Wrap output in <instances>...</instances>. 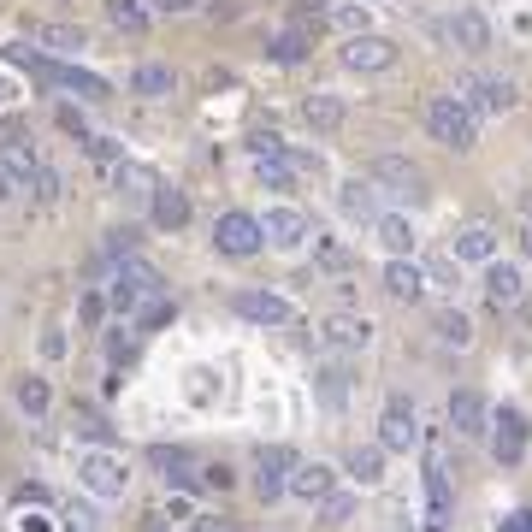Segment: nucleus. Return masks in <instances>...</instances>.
<instances>
[{"label":"nucleus","mask_w":532,"mask_h":532,"mask_svg":"<svg viewBox=\"0 0 532 532\" xmlns=\"http://www.w3.org/2000/svg\"><path fill=\"white\" fill-rule=\"evenodd\" d=\"M77 485H83L89 497L113 503V497H125V491H131V467H125V456H119V450L89 444V450L77 456Z\"/></svg>","instance_id":"obj_1"},{"label":"nucleus","mask_w":532,"mask_h":532,"mask_svg":"<svg viewBox=\"0 0 532 532\" xmlns=\"http://www.w3.org/2000/svg\"><path fill=\"white\" fill-rule=\"evenodd\" d=\"M456 101H462L473 119H497V113H515V101H521V89L509 83V77H491V71H467L456 77V89H450Z\"/></svg>","instance_id":"obj_2"},{"label":"nucleus","mask_w":532,"mask_h":532,"mask_svg":"<svg viewBox=\"0 0 532 532\" xmlns=\"http://www.w3.org/2000/svg\"><path fill=\"white\" fill-rule=\"evenodd\" d=\"M426 131H432V142H444V148L467 154V148L479 142V119L467 113L456 95H426Z\"/></svg>","instance_id":"obj_3"},{"label":"nucleus","mask_w":532,"mask_h":532,"mask_svg":"<svg viewBox=\"0 0 532 532\" xmlns=\"http://www.w3.org/2000/svg\"><path fill=\"white\" fill-rule=\"evenodd\" d=\"M148 296H166V278L154 272L148 261H119V272H113V284H107V308L113 314H136Z\"/></svg>","instance_id":"obj_4"},{"label":"nucleus","mask_w":532,"mask_h":532,"mask_svg":"<svg viewBox=\"0 0 532 532\" xmlns=\"http://www.w3.org/2000/svg\"><path fill=\"white\" fill-rule=\"evenodd\" d=\"M266 231L255 213H243V207H231V213H219V225H213V249L219 255H231V261H249V255H261Z\"/></svg>","instance_id":"obj_5"},{"label":"nucleus","mask_w":532,"mask_h":532,"mask_svg":"<svg viewBox=\"0 0 532 532\" xmlns=\"http://www.w3.org/2000/svg\"><path fill=\"white\" fill-rule=\"evenodd\" d=\"M397 42L391 36H379V30H361V36H343V48H337V60L349 71H391L397 66Z\"/></svg>","instance_id":"obj_6"},{"label":"nucleus","mask_w":532,"mask_h":532,"mask_svg":"<svg viewBox=\"0 0 532 532\" xmlns=\"http://www.w3.org/2000/svg\"><path fill=\"white\" fill-rule=\"evenodd\" d=\"M379 190H391V196H408V201H426V172L408 160V154H379L373 160V172H367Z\"/></svg>","instance_id":"obj_7"},{"label":"nucleus","mask_w":532,"mask_h":532,"mask_svg":"<svg viewBox=\"0 0 532 532\" xmlns=\"http://www.w3.org/2000/svg\"><path fill=\"white\" fill-rule=\"evenodd\" d=\"M379 444L397 450V456H408V450L420 444V414H414V402L402 397V391L385 402V414H379Z\"/></svg>","instance_id":"obj_8"},{"label":"nucleus","mask_w":532,"mask_h":532,"mask_svg":"<svg viewBox=\"0 0 532 532\" xmlns=\"http://www.w3.org/2000/svg\"><path fill=\"white\" fill-rule=\"evenodd\" d=\"M261 231L272 249H302L308 237H314V219L302 213V207H290V201H278V207H266L261 213Z\"/></svg>","instance_id":"obj_9"},{"label":"nucleus","mask_w":532,"mask_h":532,"mask_svg":"<svg viewBox=\"0 0 532 532\" xmlns=\"http://www.w3.org/2000/svg\"><path fill=\"white\" fill-rule=\"evenodd\" d=\"M491 426H497V432H491V456H497V467H521L527 462V438H532L527 414H521V408H503Z\"/></svg>","instance_id":"obj_10"},{"label":"nucleus","mask_w":532,"mask_h":532,"mask_svg":"<svg viewBox=\"0 0 532 532\" xmlns=\"http://www.w3.org/2000/svg\"><path fill=\"white\" fill-rule=\"evenodd\" d=\"M290 467H296V456L284 444H261V456H255V497L261 503H278L290 491Z\"/></svg>","instance_id":"obj_11"},{"label":"nucleus","mask_w":532,"mask_h":532,"mask_svg":"<svg viewBox=\"0 0 532 532\" xmlns=\"http://www.w3.org/2000/svg\"><path fill=\"white\" fill-rule=\"evenodd\" d=\"M231 308L243 320H255V326H296V302H284L278 290H237Z\"/></svg>","instance_id":"obj_12"},{"label":"nucleus","mask_w":532,"mask_h":532,"mask_svg":"<svg viewBox=\"0 0 532 532\" xmlns=\"http://www.w3.org/2000/svg\"><path fill=\"white\" fill-rule=\"evenodd\" d=\"M320 343L337 349V355H361V349L373 343V320H367V314H332V320L320 326Z\"/></svg>","instance_id":"obj_13"},{"label":"nucleus","mask_w":532,"mask_h":532,"mask_svg":"<svg viewBox=\"0 0 532 532\" xmlns=\"http://www.w3.org/2000/svg\"><path fill=\"white\" fill-rule=\"evenodd\" d=\"M450 255L456 261H473V266H491L497 261V225L491 219H467L462 231L450 237Z\"/></svg>","instance_id":"obj_14"},{"label":"nucleus","mask_w":532,"mask_h":532,"mask_svg":"<svg viewBox=\"0 0 532 532\" xmlns=\"http://www.w3.org/2000/svg\"><path fill=\"white\" fill-rule=\"evenodd\" d=\"M30 71H36L42 83H60V89H77L83 101H107V95H113V89H107V77H95V71L54 66V60H30Z\"/></svg>","instance_id":"obj_15"},{"label":"nucleus","mask_w":532,"mask_h":532,"mask_svg":"<svg viewBox=\"0 0 532 532\" xmlns=\"http://www.w3.org/2000/svg\"><path fill=\"white\" fill-rule=\"evenodd\" d=\"M379 196H385V190H379L373 178H349V184H337V213H343V219H355V225H373V219L385 213Z\"/></svg>","instance_id":"obj_16"},{"label":"nucleus","mask_w":532,"mask_h":532,"mask_svg":"<svg viewBox=\"0 0 532 532\" xmlns=\"http://www.w3.org/2000/svg\"><path fill=\"white\" fill-rule=\"evenodd\" d=\"M485 302L503 314V308H521L527 302V284H521V266H503V261H491L485 266Z\"/></svg>","instance_id":"obj_17"},{"label":"nucleus","mask_w":532,"mask_h":532,"mask_svg":"<svg viewBox=\"0 0 532 532\" xmlns=\"http://www.w3.org/2000/svg\"><path fill=\"white\" fill-rule=\"evenodd\" d=\"M485 426H491V408L479 391H456L450 397V432L456 438H485Z\"/></svg>","instance_id":"obj_18"},{"label":"nucleus","mask_w":532,"mask_h":532,"mask_svg":"<svg viewBox=\"0 0 532 532\" xmlns=\"http://www.w3.org/2000/svg\"><path fill=\"white\" fill-rule=\"evenodd\" d=\"M337 491V473L326 462H296L290 467V497H302V503H326Z\"/></svg>","instance_id":"obj_19"},{"label":"nucleus","mask_w":532,"mask_h":532,"mask_svg":"<svg viewBox=\"0 0 532 532\" xmlns=\"http://www.w3.org/2000/svg\"><path fill=\"white\" fill-rule=\"evenodd\" d=\"M24 36H30L36 48H48V54H83V48H89V36H83L77 24H42V18H30Z\"/></svg>","instance_id":"obj_20"},{"label":"nucleus","mask_w":532,"mask_h":532,"mask_svg":"<svg viewBox=\"0 0 532 532\" xmlns=\"http://www.w3.org/2000/svg\"><path fill=\"white\" fill-rule=\"evenodd\" d=\"M343 119H349L343 95H326V89H320V95H308V101H302V125H308L314 136H332V131H343Z\"/></svg>","instance_id":"obj_21"},{"label":"nucleus","mask_w":532,"mask_h":532,"mask_svg":"<svg viewBox=\"0 0 532 532\" xmlns=\"http://www.w3.org/2000/svg\"><path fill=\"white\" fill-rule=\"evenodd\" d=\"M426 527H432V532L450 527V473H444L438 456L426 462Z\"/></svg>","instance_id":"obj_22"},{"label":"nucleus","mask_w":532,"mask_h":532,"mask_svg":"<svg viewBox=\"0 0 532 532\" xmlns=\"http://www.w3.org/2000/svg\"><path fill=\"white\" fill-rule=\"evenodd\" d=\"M0 172H6L12 184H30V178L42 172V154H36L24 136H0Z\"/></svg>","instance_id":"obj_23"},{"label":"nucleus","mask_w":532,"mask_h":532,"mask_svg":"<svg viewBox=\"0 0 532 532\" xmlns=\"http://www.w3.org/2000/svg\"><path fill=\"white\" fill-rule=\"evenodd\" d=\"M450 42H456L462 54H485V48H491V24H485V12H473V6L450 12Z\"/></svg>","instance_id":"obj_24"},{"label":"nucleus","mask_w":532,"mask_h":532,"mask_svg":"<svg viewBox=\"0 0 532 532\" xmlns=\"http://www.w3.org/2000/svg\"><path fill=\"white\" fill-rule=\"evenodd\" d=\"M373 237L385 243L391 261H414V243H420V237H414V225H408L402 213H379V219H373Z\"/></svg>","instance_id":"obj_25"},{"label":"nucleus","mask_w":532,"mask_h":532,"mask_svg":"<svg viewBox=\"0 0 532 532\" xmlns=\"http://www.w3.org/2000/svg\"><path fill=\"white\" fill-rule=\"evenodd\" d=\"M379 284H385V296H391V302H420V296H426V272H420L414 261H391Z\"/></svg>","instance_id":"obj_26"},{"label":"nucleus","mask_w":532,"mask_h":532,"mask_svg":"<svg viewBox=\"0 0 532 532\" xmlns=\"http://www.w3.org/2000/svg\"><path fill=\"white\" fill-rule=\"evenodd\" d=\"M148 462L160 467V479H166V485H178V491H184V485H190V479H196V473H190V450H178V444H154V450H148Z\"/></svg>","instance_id":"obj_27"},{"label":"nucleus","mask_w":532,"mask_h":532,"mask_svg":"<svg viewBox=\"0 0 532 532\" xmlns=\"http://www.w3.org/2000/svg\"><path fill=\"white\" fill-rule=\"evenodd\" d=\"M154 225H160V231H184V225H190V196H184V190H154Z\"/></svg>","instance_id":"obj_28"},{"label":"nucleus","mask_w":532,"mask_h":532,"mask_svg":"<svg viewBox=\"0 0 532 532\" xmlns=\"http://www.w3.org/2000/svg\"><path fill=\"white\" fill-rule=\"evenodd\" d=\"M113 190H119L125 201H148L154 190H160V184H154V172H148V166H131V160H119V166H113Z\"/></svg>","instance_id":"obj_29"},{"label":"nucleus","mask_w":532,"mask_h":532,"mask_svg":"<svg viewBox=\"0 0 532 532\" xmlns=\"http://www.w3.org/2000/svg\"><path fill=\"white\" fill-rule=\"evenodd\" d=\"M314 391H320V402H326V408H332V414H343V408H349V373H343V367H320V373H314Z\"/></svg>","instance_id":"obj_30"},{"label":"nucleus","mask_w":532,"mask_h":532,"mask_svg":"<svg viewBox=\"0 0 532 532\" xmlns=\"http://www.w3.org/2000/svg\"><path fill=\"white\" fill-rule=\"evenodd\" d=\"M131 89L136 95H148V101H166V95L178 89V77H172V66H154V60H148V66H136Z\"/></svg>","instance_id":"obj_31"},{"label":"nucleus","mask_w":532,"mask_h":532,"mask_svg":"<svg viewBox=\"0 0 532 532\" xmlns=\"http://www.w3.org/2000/svg\"><path fill=\"white\" fill-rule=\"evenodd\" d=\"M18 408H24L30 420H42V414L54 408V385H48V379H36V373H24V379H18Z\"/></svg>","instance_id":"obj_32"},{"label":"nucleus","mask_w":532,"mask_h":532,"mask_svg":"<svg viewBox=\"0 0 532 532\" xmlns=\"http://www.w3.org/2000/svg\"><path fill=\"white\" fill-rule=\"evenodd\" d=\"M432 332H438V343H444V349H467V343H473V326H467L462 308H444V314L432 320Z\"/></svg>","instance_id":"obj_33"},{"label":"nucleus","mask_w":532,"mask_h":532,"mask_svg":"<svg viewBox=\"0 0 532 532\" xmlns=\"http://www.w3.org/2000/svg\"><path fill=\"white\" fill-rule=\"evenodd\" d=\"M385 456H391L385 444H361V450L349 456V473H355L361 485H379V479H385Z\"/></svg>","instance_id":"obj_34"},{"label":"nucleus","mask_w":532,"mask_h":532,"mask_svg":"<svg viewBox=\"0 0 532 532\" xmlns=\"http://www.w3.org/2000/svg\"><path fill=\"white\" fill-rule=\"evenodd\" d=\"M266 54H272L278 66H296V60L308 54V36H302V30H284V36H272V42H266Z\"/></svg>","instance_id":"obj_35"},{"label":"nucleus","mask_w":532,"mask_h":532,"mask_svg":"<svg viewBox=\"0 0 532 532\" xmlns=\"http://www.w3.org/2000/svg\"><path fill=\"white\" fill-rule=\"evenodd\" d=\"M107 18H113V24H119V30H148V6H142V0H107Z\"/></svg>","instance_id":"obj_36"},{"label":"nucleus","mask_w":532,"mask_h":532,"mask_svg":"<svg viewBox=\"0 0 532 532\" xmlns=\"http://www.w3.org/2000/svg\"><path fill=\"white\" fill-rule=\"evenodd\" d=\"M172 314H178V308H172V296H148V302L136 308V326H142V332H160Z\"/></svg>","instance_id":"obj_37"},{"label":"nucleus","mask_w":532,"mask_h":532,"mask_svg":"<svg viewBox=\"0 0 532 532\" xmlns=\"http://www.w3.org/2000/svg\"><path fill=\"white\" fill-rule=\"evenodd\" d=\"M332 24L343 36H361L367 30V6H355V0H332Z\"/></svg>","instance_id":"obj_38"},{"label":"nucleus","mask_w":532,"mask_h":532,"mask_svg":"<svg viewBox=\"0 0 532 532\" xmlns=\"http://www.w3.org/2000/svg\"><path fill=\"white\" fill-rule=\"evenodd\" d=\"M136 237H142L136 225H125V231H107V255H113V261H131V255H136Z\"/></svg>","instance_id":"obj_39"},{"label":"nucleus","mask_w":532,"mask_h":532,"mask_svg":"<svg viewBox=\"0 0 532 532\" xmlns=\"http://www.w3.org/2000/svg\"><path fill=\"white\" fill-rule=\"evenodd\" d=\"M83 148H89L95 166H119V142L113 136H83Z\"/></svg>","instance_id":"obj_40"},{"label":"nucleus","mask_w":532,"mask_h":532,"mask_svg":"<svg viewBox=\"0 0 532 532\" xmlns=\"http://www.w3.org/2000/svg\"><path fill=\"white\" fill-rule=\"evenodd\" d=\"M30 184H36V201H42V207H54V201H60V172H54V166H42Z\"/></svg>","instance_id":"obj_41"},{"label":"nucleus","mask_w":532,"mask_h":532,"mask_svg":"<svg viewBox=\"0 0 532 532\" xmlns=\"http://www.w3.org/2000/svg\"><path fill=\"white\" fill-rule=\"evenodd\" d=\"M77 320H83V326H101V320H107V296H101V290H89V296L77 302Z\"/></svg>","instance_id":"obj_42"},{"label":"nucleus","mask_w":532,"mask_h":532,"mask_svg":"<svg viewBox=\"0 0 532 532\" xmlns=\"http://www.w3.org/2000/svg\"><path fill=\"white\" fill-rule=\"evenodd\" d=\"M349 515H355V497L349 491H332L326 497V521H349Z\"/></svg>","instance_id":"obj_43"},{"label":"nucleus","mask_w":532,"mask_h":532,"mask_svg":"<svg viewBox=\"0 0 532 532\" xmlns=\"http://www.w3.org/2000/svg\"><path fill=\"white\" fill-rule=\"evenodd\" d=\"M201 479H207L213 491H231V479H237V473H231L225 462H207V467H201Z\"/></svg>","instance_id":"obj_44"},{"label":"nucleus","mask_w":532,"mask_h":532,"mask_svg":"<svg viewBox=\"0 0 532 532\" xmlns=\"http://www.w3.org/2000/svg\"><path fill=\"white\" fill-rule=\"evenodd\" d=\"M107 355H113V367H119V361H131V355H136V343L113 332V337H107Z\"/></svg>","instance_id":"obj_45"},{"label":"nucleus","mask_w":532,"mask_h":532,"mask_svg":"<svg viewBox=\"0 0 532 532\" xmlns=\"http://www.w3.org/2000/svg\"><path fill=\"white\" fill-rule=\"evenodd\" d=\"M456 255H432V278H438V284H450V278H456Z\"/></svg>","instance_id":"obj_46"},{"label":"nucleus","mask_w":532,"mask_h":532,"mask_svg":"<svg viewBox=\"0 0 532 532\" xmlns=\"http://www.w3.org/2000/svg\"><path fill=\"white\" fill-rule=\"evenodd\" d=\"M249 148H255V160H266V154H284V142H278L272 131H261L255 142H249Z\"/></svg>","instance_id":"obj_47"},{"label":"nucleus","mask_w":532,"mask_h":532,"mask_svg":"<svg viewBox=\"0 0 532 532\" xmlns=\"http://www.w3.org/2000/svg\"><path fill=\"white\" fill-rule=\"evenodd\" d=\"M201 0H154V12H166V18H184V12H196Z\"/></svg>","instance_id":"obj_48"},{"label":"nucleus","mask_w":532,"mask_h":532,"mask_svg":"<svg viewBox=\"0 0 532 532\" xmlns=\"http://www.w3.org/2000/svg\"><path fill=\"white\" fill-rule=\"evenodd\" d=\"M66 532H95V515L89 509H66Z\"/></svg>","instance_id":"obj_49"},{"label":"nucleus","mask_w":532,"mask_h":532,"mask_svg":"<svg viewBox=\"0 0 532 532\" xmlns=\"http://www.w3.org/2000/svg\"><path fill=\"white\" fill-rule=\"evenodd\" d=\"M60 125H66L71 136H89V125H83V113H77V107H60Z\"/></svg>","instance_id":"obj_50"},{"label":"nucleus","mask_w":532,"mask_h":532,"mask_svg":"<svg viewBox=\"0 0 532 532\" xmlns=\"http://www.w3.org/2000/svg\"><path fill=\"white\" fill-rule=\"evenodd\" d=\"M42 355H48V361H60V355H66V332H48V337H42Z\"/></svg>","instance_id":"obj_51"},{"label":"nucleus","mask_w":532,"mask_h":532,"mask_svg":"<svg viewBox=\"0 0 532 532\" xmlns=\"http://www.w3.org/2000/svg\"><path fill=\"white\" fill-rule=\"evenodd\" d=\"M497 532H532V509H521V515H509Z\"/></svg>","instance_id":"obj_52"},{"label":"nucleus","mask_w":532,"mask_h":532,"mask_svg":"<svg viewBox=\"0 0 532 532\" xmlns=\"http://www.w3.org/2000/svg\"><path fill=\"white\" fill-rule=\"evenodd\" d=\"M521 255H527V261H532V219H527V225H521Z\"/></svg>","instance_id":"obj_53"},{"label":"nucleus","mask_w":532,"mask_h":532,"mask_svg":"<svg viewBox=\"0 0 532 532\" xmlns=\"http://www.w3.org/2000/svg\"><path fill=\"white\" fill-rule=\"evenodd\" d=\"M196 532H231L225 521H196Z\"/></svg>","instance_id":"obj_54"},{"label":"nucleus","mask_w":532,"mask_h":532,"mask_svg":"<svg viewBox=\"0 0 532 532\" xmlns=\"http://www.w3.org/2000/svg\"><path fill=\"white\" fill-rule=\"evenodd\" d=\"M12 196V178H6V172H0V201Z\"/></svg>","instance_id":"obj_55"}]
</instances>
